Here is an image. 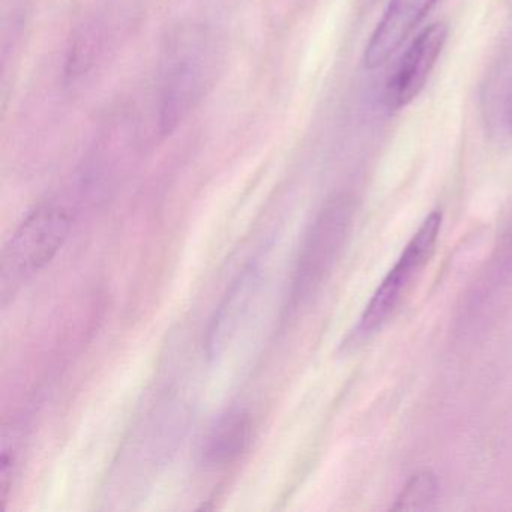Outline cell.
I'll return each mask as SVG.
<instances>
[{
    "instance_id": "obj_8",
    "label": "cell",
    "mask_w": 512,
    "mask_h": 512,
    "mask_svg": "<svg viewBox=\"0 0 512 512\" xmlns=\"http://www.w3.org/2000/svg\"><path fill=\"white\" fill-rule=\"evenodd\" d=\"M251 427L250 415L245 410L233 409L220 416L203 443L205 466L221 469L236 463L250 445Z\"/></svg>"
},
{
    "instance_id": "obj_9",
    "label": "cell",
    "mask_w": 512,
    "mask_h": 512,
    "mask_svg": "<svg viewBox=\"0 0 512 512\" xmlns=\"http://www.w3.org/2000/svg\"><path fill=\"white\" fill-rule=\"evenodd\" d=\"M439 479L430 469L418 470L395 497L392 511H427L439 497Z\"/></svg>"
},
{
    "instance_id": "obj_5",
    "label": "cell",
    "mask_w": 512,
    "mask_h": 512,
    "mask_svg": "<svg viewBox=\"0 0 512 512\" xmlns=\"http://www.w3.org/2000/svg\"><path fill=\"white\" fill-rule=\"evenodd\" d=\"M448 34V25L437 22L413 40L383 89V103L389 110L404 109L424 91L445 49Z\"/></svg>"
},
{
    "instance_id": "obj_2",
    "label": "cell",
    "mask_w": 512,
    "mask_h": 512,
    "mask_svg": "<svg viewBox=\"0 0 512 512\" xmlns=\"http://www.w3.org/2000/svg\"><path fill=\"white\" fill-rule=\"evenodd\" d=\"M73 226L71 212L59 203H44L22 221L0 257V298L7 305L23 284L43 271L64 247Z\"/></svg>"
},
{
    "instance_id": "obj_10",
    "label": "cell",
    "mask_w": 512,
    "mask_h": 512,
    "mask_svg": "<svg viewBox=\"0 0 512 512\" xmlns=\"http://www.w3.org/2000/svg\"><path fill=\"white\" fill-rule=\"evenodd\" d=\"M502 119L506 131H508L509 136L512 137V80L509 82L505 94H503Z\"/></svg>"
},
{
    "instance_id": "obj_7",
    "label": "cell",
    "mask_w": 512,
    "mask_h": 512,
    "mask_svg": "<svg viewBox=\"0 0 512 512\" xmlns=\"http://www.w3.org/2000/svg\"><path fill=\"white\" fill-rule=\"evenodd\" d=\"M437 0H391L364 50L365 70L383 67L421 25Z\"/></svg>"
},
{
    "instance_id": "obj_3",
    "label": "cell",
    "mask_w": 512,
    "mask_h": 512,
    "mask_svg": "<svg viewBox=\"0 0 512 512\" xmlns=\"http://www.w3.org/2000/svg\"><path fill=\"white\" fill-rule=\"evenodd\" d=\"M442 211L430 212L404 247L395 265L374 290L367 307L362 311L350 343H364L382 331L397 314L410 290L430 263L442 229Z\"/></svg>"
},
{
    "instance_id": "obj_1",
    "label": "cell",
    "mask_w": 512,
    "mask_h": 512,
    "mask_svg": "<svg viewBox=\"0 0 512 512\" xmlns=\"http://www.w3.org/2000/svg\"><path fill=\"white\" fill-rule=\"evenodd\" d=\"M215 44L203 26H179L170 34L158 76V125L172 136L199 106L211 86Z\"/></svg>"
},
{
    "instance_id": "obj_4",
    "label": "cell",
    "mask_w": 512,
    "mask_h": 512,
    "mask_svg": "<svg viewBox=\"0 0 512 512\" xmlns=\"http://www.w3.org/2000/svg\"><path fill=\"white\" fill-rule=\"evenodd\" d=\"M353 221V203L347 196L328 200L302 245L290 289V311L311 301L328 280L346 242Z\"/></svg>"
},
{
    "instance_id": "obj_6",
    "label": "cell",
    "mask_w": 512,
    "mask_h": 512,
    "mask_svg": "<svg viewBox=\"0 0 512 512\" xmlns=\"http://www.w3.org/2000/svg\"><path fill=\"white\" fill-rule=\"evenodd\" d=\"M262 287V269L254 262L245 266L215 308L205 335L206 356L220 358L235 340Z\"/></svg>"
}]
</instances>
